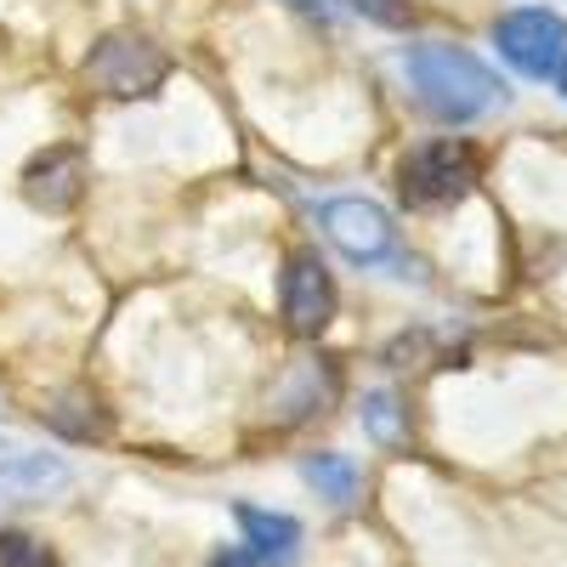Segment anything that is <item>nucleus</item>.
Segmentation results:
<instances>
[{
	"mask_svg": "<svg viewBox=\"0 0 567 567\" xmlns=\"http://www.w3.org/2000/svg\"><path fill=\"white\" fill-rule=\"evenodd\" d=\"M494 45H499V58L516 74L550 80L561 52H567V18L550 12V7H516V12H505L494 23Z\"/></svg>",
	"mask_w": 567,
	"mask_h": 567,
	"instance_id": "20e7f679",
	"label": "nucleus"
},
{
	"mask_svg": "<svg viewBox=\"0 0 567 567\" xmlns=\"http://www.w3.org/2000/svg\"><path fill=\"white\" fill-rule=\"evenodd\" d=\"M290 7L301 18H312V23H336V7H329V0H290Z\"/></svg>",
	"mask_w": 567,
	"mask_h": 567,
	"instance_id": "2eb2a0df",
	"label": "nucleus"
},
{
	"mask_svg": "<svg viewBox=\"0 0 567 567\" xmlns=\"http://www.w3.org/2000/svg\"><path fill=\"white\" fill-rule=\"evenodd\" d=\"M0 567H58V556L45 550L40 539H29V534L0 528Z\"/></svg>",
	"mask_w": 567,
	"mask_h": 567,
	"instance_id": "f8f14e48",
	"label": "nucleus"
},
{
	"mask_svg": "<svg viewBox=\"0 0 567 567\" xmlns=\"http://www.w3.org/2000/svg\"><path fill=\"white\" fill-rule=\"evenodd\" d=\"M341 296H336V272L323 267L318 250H296L290 261H284L278 272V312L284 323H290V336L312 341L329 329V318H336Z\"/></svg>",
	"mask_w": 567,
	"mask_h": 567,
	"instance_id": "423d86ee",
	"label": "nucleus"
},
{
	"mask_svg": "<svg viewBox=\"0 0 567 567\" xmlns=\"http://www.w3.org/2000/svg\"><path fill=\"white\" fill-rule=\"evenodd\" d=\"M245 528V550L261 561V567H290L301 556V523L284 511H261V505H233Z\"/></svg>",
	"mask_w": 567,
	"mask_h": 567,
	"instance_id": "6e6552de",
	"label": "nucleus"
},
{
	"mask_svg": "<svg viewBox=\"0 0 567 567\" xmlns=\"http://www.w3.org/2000/svg\"><path fill=\"white\" fill-rule=\"evenodd\" d=\"M318 221L329 233V245H336L347 261L358 267H386V261H403L398 256V227L381 205H369V199H323L318 205Z\"/></svg>",
	"mask_w": 567,
	"mask_h": 567,
	"instance_id": "39448f33",
	"label": "nucleus"
},
{
	"mask_svg": "<svg viewBox=\"0 0 567 567\" xmlns=\"http://www.w3.org/2000/svg\"><path fill=\"white\" fill-rule=\"evenodd\" d=\"M363 432L374 443H403V403H398V392H369L363 398Z\"/></svg>",
	"mask_w": 567,
	"mask_h": 567,
	"instance_id": "9b49d317",
	"label": "nucleus"
},
{
	"mask_svg": "<svg viewBox=\"0 0 567 567\" xmlns=\"http://www.w3.org/2000/svg\"><path fill=\"white\" fill-rule=\"evenodd\" d=\"M63 483H69V465L52 460V454H18V460L0 465V494L34 499V494H52V488H63Z\"/></svg>",
	"mask_w": 567,
	"mask_h": 567,
	"instance_id": "1a4fd4ad",
	"label": "nucleus"
},
{
	"mask_svg": "<svg viewBox=\"0 0 567 567\" xmlns=\"http://www.w3.org/2000/svg\"><path fill=\"white\" fill-rule=\"evenodd\" d=\"M403 69H409V85H414L420 109L432 120H443V125H471V120H483L505 103V80L483 58L460 52V45H443V40L409 45Z\"/></svg>",
	"mask_w": 567,
	"mask_h": 567,
	"instance_id": "f257e3e1",
	"label": "nucleus"
},
{
	"mask_svg": "<svg viewBox=\"0 0 567 567\" xmlns=\"http://www.w3.org/2000/svg\"><path fill=\"white\" fill-rule=\"evenodd\" d=\"M210 567H261V561H256L245 545H227V550H216V556H210Z\"/></svg>",
	"mask_w": 567,
	"mask_h": 567,
	"instance_id": "4468645a",
	"label": "nucleus"
},
{
	"mask_svg": "<svg viewBox=\"0 0 567 567\" xmlns=\"http://www.w3.org/2000/svg\"><path fill=\"white\" fill-rule=\"evenodd\" d=\"M347 7L369 23H381V29H409V7L403 0H347Z\"/></svg>",
	"mask_w": 567,
	"mask_h": 567,
	"instance_id": "ddd939ff",
	"label": "nucleus"
},
{
	"mask_svg": "<svg viewBox=\"0 0 567 567\" xmlns=\"http://www.w3.org/2000/svg\"><path fill=\"white\" fill-rule=\"evenodd\" d=\"M23 199L40 210V216H69L80 199H85V154L74 142H52V148H40L29 165H23Z\"/></svg>",
	"mask_w": 567,
	"mask_h": 567,
	"instance_id": "0eeeda50",
	"label": "nucleus"
},
{
	"mask_svg": "<svg viewBox=\"0 0 567 567\" xmlns=\"http://www.w3.org/2000/svg\"><path fill=\"white\" fill-rule=\"evenodd\" d=\"M85 80L109 91L120 103H142V97H159V85L171 80V58L165 45L148 40L142 29H109L85 58Z\"/></svg>",
	"mask_w": 567,
	"mask_h": 567,
	"instance_id": "7ed1b4c3",
	"label": "nucleus"
},
{
	"mask_svg": "<svg viewBox=\"0 0 567 567\" xmlns=\"http://www.w3.org/2000/svg\"><path fill=\"white\" fill-rule=\"evenodd\" d=\"M550 80H556V91L567 97V52H561V63H556V74H550Z\"/></svg>",
	"mask_w": 567,
	"mask_h": 567,
	"instance_id": "dca6fc26",
	"label": "nucleus"
},
{
	"mask_svg": "<svg viewBox=\"0 0 567 567\" xmlns=\"http://www.w3.org/2000/svg\"><path fill=\"white\" fill-rule=\"evenodd\" d=\"M477 176H483V154L460 136H437V142H420L414 154H403L398 194L409 210H449L477 187Z\"/></svg>",
	"mask_w": 567,
	"mask_h": 567,
	"instance_id": "f03ea898",
	"label": "nucleus"
},
{
	"mask_svg": "<svg viewBox=\"0 0 567 567\" xmlns=\"http://www.w3.org/2000/svg\"><path fill=\"white\" fill-rule=\"evenodd\" d=\"M301 477H307L329 505H352V499H358V465H352L347 454H307Z\"/></svg>",
	"mask_w": 567,
	"mask_h": 567,
	"instance_id": "9d476101",
	"label": "nucleus"
}]
</instances>
